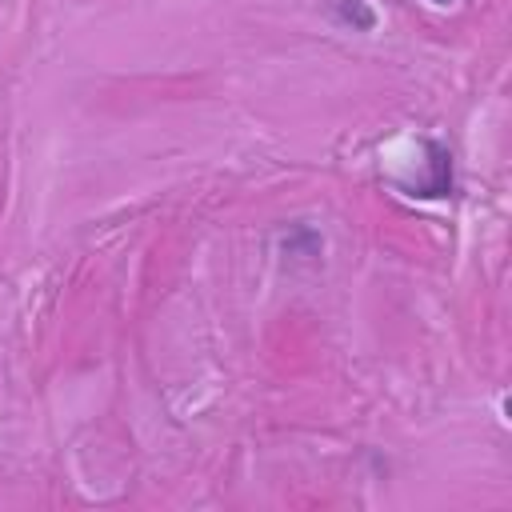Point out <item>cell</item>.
<instances>
[{"label":"cell","instance_id":"obj_1","mask_svg":"<svg viewBox=\"0 0 512 512\" xmlns=\"http://www.w3.org/2000/svg\"><path fill=\"white\" fill-rule=\"evenodd\" d=\"M424 176H416L412 184H400L404 196L412 200H448L456 196V168H452V152L440 140H424Z\"/></svg>","mask_w":512,"mask_h":512},{"label":"cell","instance_id":"obj_2","mask_svg":"<svg viewBox=\"0 0 512 512\" xmlns=\"http://www.w3.org/2000/svg\"><path fill=\"white\" fill-rule=\"evenodd\" d=\"M324 16L344 32H376L380 12L368 0H320Z\"/></svg>","mask_w":512,"mask_h":512},{"label":"cell","instance_id":"obj_4","mask_svg":"<svg viewBox=\"0 0 512 512\" xmlns=\"http://www.w3.org/2000/svg\"><path fill=\"white\" fill-rule=\"evenodd\" d=\"M428 4H436V8H444V4H452V0H428Z\"/></svg>","mask_w":512,"mask_h":512},{"label":"cell","instance_id":"obj_3","mask_svg":"<svg viewBox=\"0 0 512 512\" xmlns=\"http://www.w3.org/2000/svg\"><path fill=\"white\" fill-rule=\"evenodd\" d=\"M280 252H284V260H292V264H316V260L324 256V236H320V228H312V224H288V228L280 232Z\"/></svg>","mask_w":512,"mask_h":512}]
</instances>
